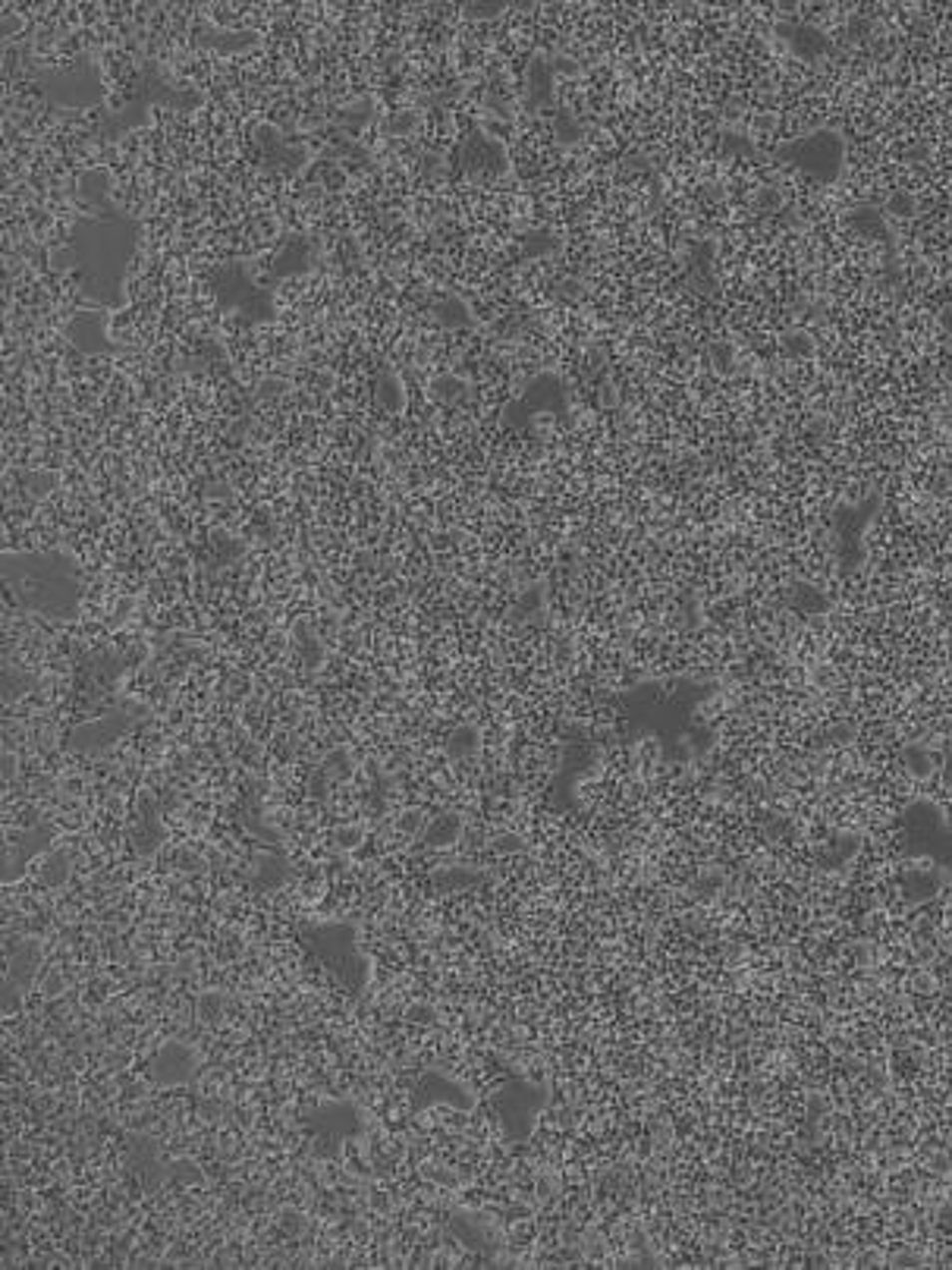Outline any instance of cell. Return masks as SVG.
I'll return each mask as SVG.
<instances>
[{
    "label": "cell",
    "instance_id": "obj_1",
    "mask_svg": "<svg viewBox=\"0 0 952 1270\" xmlns=\"http://www.w3.org/2000/svg\"><path fill=\"white\" fill-rule=\"evenodd\" d=\"M544 1100H547V1094L535 1085H528V1082H513V1085L500 1088V1094L494 1097V1107H497L503 1132L516 1141L525 1138L528 1132H532Z\"/></svg>",
    "mask_w": 952,
    "mask_h": 1270
},
{
    "label": "cell",
    "instance_id": "obj_2",
    "mask_svg": "<svg viewBox=\"0 0 952 1270\" xmlns=\"http://www.w3.org/2000/svg\"><path fill=\"white\" fill-rule=\"evenodd\" d=\"M305 1123L314 1129V1138H327V1141H336V1145H340V1141H346L349 1135H355L358 1129H362V1116H358V1110L352 1104L340 1100V1104H327L317 1113H311Z\"/></svg>",
    "mask_w": 952,
    "mask_h": 1270
},
{
    "label": "cell",
    "instance_id": "obj_3",
    "mask_svg": "<svg viewBox=\"0 0 952 1270\" xmlns=\"http://www.w3.org/2000/svg\"><path fill=\"white\" fill-rule=\"evenodd\" d=\"M196 1075V1053L183 1041L164 1044L152 1063V1078L158 1085H186Z\"/></svg>",
    "mask_w": 952,
    "mask_h": 1270
},
{
    "label": "cell",
    "instance_id": "obj_4",
    "mask_svg": "<svg viewBox=\"0 0 952 1270\" xmlns=\"http://www.w3.org/2000/svg\"><path fill=\"white\" fill-rule=\"evenodd\" d=\"M437 1100H447V1104H453V1107H459V1110L472 1107V1097L465 1094V1088H459L456 1082H450L447 1075H440V1072H428V1075H421V1082L415 1085V1100H412V1107H415V1110H421V1107L437 1104Z\"/></svg>",
    "mask_w": 952,
    "mask_h": 1270
},
{
    "label": "cell",
    "instance_id": "obj_5",
    "mask_svg": "<svg viewBox=\"0 0 952 1270\" xmlns=\"http://www.w3.org/2000/svg\"><path fill=\"white\" fill-rule=\"evenodd\" d=\"M133 1163L136 1167L145 1173V1179H152V1182H158L161 1176H158V1170H161V1148L155 1145L152 1138H139L136 1141V1148H133Z\"/></svg>",
    "mask_w": 952,
    "mask_h": 1270
}]
</instances>
